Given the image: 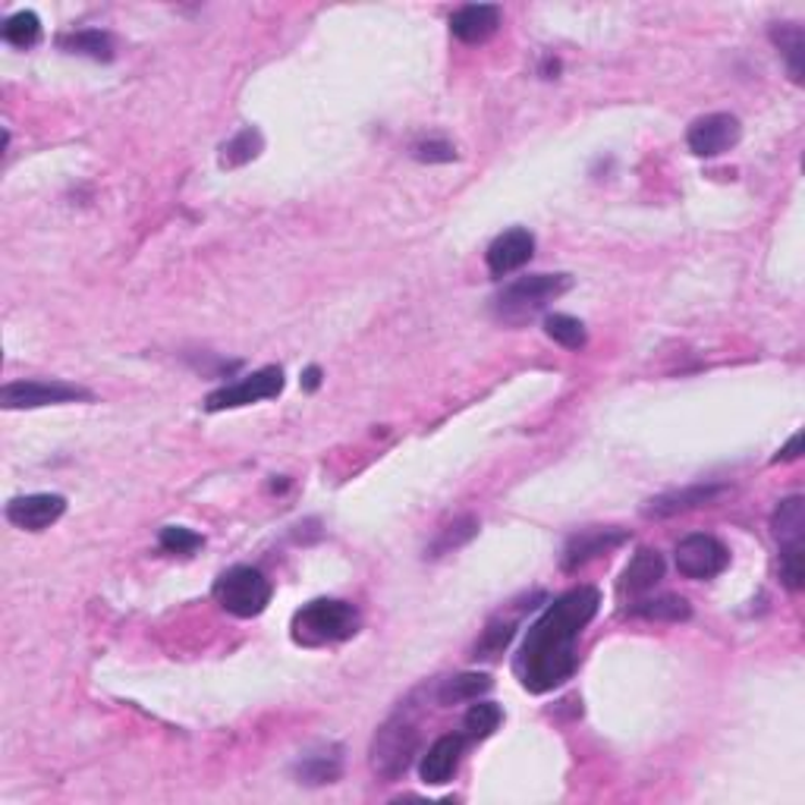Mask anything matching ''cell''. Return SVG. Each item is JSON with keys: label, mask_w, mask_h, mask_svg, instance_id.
I'll list each match as a JSON object with an SVG mask.
<instances>
[{"label": "cell", "mask_w": 805, "mask_h": 805, "mask_svg": "<svg viewBox=\"0 0 805 805\" xmlns=\"http://www.w3.org/2000/svg\"><path fill=\"white\" fill-rule=\"evenodd\" d=\"M261 133L258 130H252L246 126L243 133H236L230 142H223L221 145V167H240V164H249L252 158H258V151H261Z\"/></svg>", "instance_id": "cell-25"}, {"label": "cell", "mask_w": 805, "mask_h": 805, "mask_svg": "<svg viewBox=\"0 0 805 805\" xmlns=\"http://www.w3.org/2000/svg\"><path fill=\"white\" fill-rule=\"evenodd\" d=\"M318 385H321V368H318V365H308L306 375H303V388L315 390Z\"/></svg>", "instance_id": "cell-33"}, {"label": "cell", "mask_w": 805, "mask_h": 805, "mask_svg": "<svg viewBox=\"0 0 805 805\" xmlns=\"http://www.w3.org/2000/svg\"><path fill=\"white\" fill-rule=\"evenodd\" d=\"M630 613H633V617H642V620L680 623V620H690V617H693V608H690V601L680 598V595H661V598H639V601H633Z\"/></svg>", "instance_id": "cell-21"}, {"label": "cell", "mask_w": 805, "mask_h": 805, "mask_svg": "<svg viewBox=\"0 0 805 805\" xmlns=\"http://www.w3.org/2000/svg\"><path fill=\"white\" fill-rule=\"evenodd\" d=\"M215 601L227 613L252 620L271 605V583L255 566H230L215 583Z\"/></svg>", "instance_id": "cell-5"}, {"label": "cell", "mask_w": 805, "mask_h": 805, "mask_svg": "<svg viewBox=\"0 0 805 805\" xmlns=\"http://www.w3.org/2000/svg\"><path fill=\"white\" fill-rule=\"evenodd\" d=\"M730 566V551L715 535L695 532L676 545V570L686 580H715Z\"/></svg>", "instance_id": "cell-8"}, {"label": "cell", "mask_w": 805, "mask_h": 805, "mask_svg": "<svg viewBox=\"0 0 805 805\" xmlns=\"http://www.w3.org/2000/svg\"><path fill=\"white\" fill-rule=\"evenodd\" d=\"M76 400H92V393L66 381H10L0 388L3 410H38L57 403H76Z\"/></svg>", "instance_id": "cell-7"}, {"label": "cell", "mask_w": 805, "mask_h": 805, "mask_svg": "<svg viewBox=\"0 0 805 805\" xmlns=\"http://www.w3.org/2000/svg\"><path fill=\"white\" fill-rule=\"evenodd\" d=\"M623 541H630V532L626 528H601V526H588L583 532H576L566 548H563V570L566 573H576L583 570L585 563H591L595 557L608 554L613 548H620Z\"/></svg>", "instance_id": "cell-10"}, {"label": "cell", "mask_w": 805, "mask_h": 805, "mask_svg": "<svg viewBox=\"0 0 805 805\" xmlns=\"http://www.w3.org/2000/svg\"><path fill=\"white\" fill-rule=\"evenodd\" d=\"M500 721H503L500 705H495V702H478V705H473V708L466 711L463 727H466V736H469V740H488V736L500 727Z\"/></svg>", "instance_id": "cell-27"}, {"label": "cell", "mask_w": 805, "mask_h": 805, "mask_svg": "<svg viewBox=\"0 0 805 805\" xmlns=\"http://www.w3.org/2000/svg\"><path fill=\"white\" fill-rule=\"evenodd\" d=\"M805 545L796 548H780V583L790 591H800L805 585V566H803Z\"/></svg>", "instance_id": "cell-30"}, {"label": "cell", "mask_w": 805, "mask_h": 805, "mask_svg": "<svg viewBox=\"0 0 805 805\" xmlns=\"http://www.w3.org/2000/svg\"><path fill=\"white\" fill-rule=\"evenodd\" d=\"M601 608V591L591 585H580L557 598L548 611L528 626L520 655L513 661V673L526 693L545 695L563 686L580 664L576 642L583 630L595 620Z\"/></svg>", "instance_id": "cell-1"}, {"label": "cell", "mask_w": 805, "mask_h": 805, "mask_svg": "<svg viewBox=\"0 0 805 805\" xmlns=\"http://www.w3.org/2000/svg\"><path fill=\"white\" fill-rule=\"evenodd\" d=\"M516 636V620H491L481 633V639L475 642V661H495L498 655L507 651V645Z\"/></svg>", "instance_id": "cell-23"}, {"label": "cell", "mask_w": 805, "mask_h": 805, "mask_svg": "<svg viewBox=\"0 0 805 805\" xmlns=\"http://www.w3.org/2000/svg\"><path fill=\"white\" fill-rule=\"evenodd\" d=\"M771 532H774L780 548L805 545V500L800 495L780 500L774 516H771Z\"/></svg>", "instance_id": "cell-17"}, {"label": "cell", "mask_w": 805, "mask_h": 805, "mask_svg": "<svg viewBox=\"0 0 805 805\" xmlns=\"http://www.w3.org/2000/svg\"><path fill=\"white\" fill-rule=\"evenodd\" d=\"M418 755V727L406 715H393L390 721L378 727L371 749H368V765L381 780H400Z\"/></svg>", "instance_id": "cell-4"}, {"label": "cell", "mask_w": 805, "mask_h": 805, "mask_svg": "<svg viewBox=\"0 0 805 805\" xmlns=\"http://www.w3.org/2000/svg\"><path fill=\"white\" fill-rule=\"evenodd\" d=\"M723 485H690V488H680V491H667L661 498L648 500L645 503V516L648 520H670V516H680V513H690L698 507H708L721 498Z\"/></svg>", "instance_id": "cell-13"}, {"label": "cell", "mask_w": 805, "mask_h": 805, "mask_svg": "<svg viewBox=\"0 0 805 805\" xmlns=\"http://www.w3.org/2000/svg\"><path fill=\"white\" fill-rule=\"evenodd\" d=\"M418 164H450L456 158V148L444 139H422L410 148Z\"/></svg>", "instance_id": "cell-31"}, {"label": "cell", "mask_w": 805, "mask_h": 805, "mask_svg": "<svg viewBox=\"0 0 805 805\" xmlns=\"http://www.w3.org/2000/svg\"><path fill=\"white\" fill-rule=\"evenodd\" d=\"M500 28L498 3H466L450 16V32L463 45H481Z\"/></svg>", "instance_id": "cell-14"}, {"label": "cell", "mask_w": 805, "mask_h": 805, "mask_svg": "<svg viewBox=\"0 0 805 805\" xmlns=\"http://www.w3.org/2000/svg\"><path fill=\"white\" fill-rule=\"evenodd\" d=\"M771 41L778 45L780 57L786 60L790 80H793V83H803V73H805L803 26H796V23H778V26H771Z\"/></svg>", "instance_id": "cell-18"}, {"label": "cell", "mask_w": 805, "mask_h": 805, "mask_svg": "<svg viewBox=\"0 0 805 805\" xmlns=\"http://www.w3.org/2000/svg\"><path fill=\"white\" fill-rule=\"evenodd\" d=\"M343 774V758L337 746H328L321 752H308L306 758L296 765V778L308 786H321V783H333Z\"/></svg>", "instance_id": "cell-19"}, {"label": "cell", "mask_w": 805, "mask_h": 805, "mask_svg": "<svg viewBox=\"0 0 805 805\" xmlns=\"http://www.w3.org/2000/svg\"><path fill=\"white\" fill-rule=\"evenodd\" d=\"M0 35H3V41L13 45V48H32V45H38V38H41V20H38L32 10H20V13H13V16L3 23Z\"/></svg>", "instance_id": "cell-24"}, {"label": "cell", "mask_w": 805, "mask_h": 805, "mask_svg": "<svg viewBox=\"0 0 805 805\" xmlns=\"http://www.w3.org/2000/svg\"><path fill=\"white\" fill-rule=\"evenodd\" d=\"M158 541H161V548H164L167 554H193V551H198L205 545V538L186 526L161 528V538Z\"/></svg>", "instance_id": "cell-29"}, {"label": "cell", "mask_w": 805, "mask_h": 805, "mask_svg": "<svg viewBox=\"0 0 805 805\" xmlns=\"http://www.w3.org/2000/svg\"><path fill=\"white\" fill-rule=\"evenodd\" d=\"M63 513H66V498L60 495H26V498H13L7 503V520L26 532H45L48 526H54Z\"/></svg>", "instance_id": "cell-12"}, {"label": "cell", "mask_w": 805, "mask_h": 805, "mask_svg": "<svg viewBox=\"0 0 805 805\" xmlns=\"http://www.w3.org/2000/svg\"><path fill=\"white\" fill-rule=\"evenodd\" d=\"M463 736H456V733H447L441 740H435L428 752L422 755V761H418V774L422 780L428 783V786H444L447 780L456 774V768H460V758H463Z\"/></svg>", "instance_id": "cell-15"}, {"label": "cell", "mask_w": 805, "mask_h": 805, "mask_svg": "<svg viewBox=\"0 0 805 805\" xmlns=\"http://www.w3.org/2000/svg\"><path fill=\"white\" fill-rule=\"evenodd\" d=\"M283 390V371L278 365H265L258 371L246 375L243 381L236 385H227V388L208 393L205 400V410L208 413H223V410H240V406H249V403H261V400H271Z\"/></svg>", "instance_id": "cell-6"}, {"label": "cell", "mask_w": 805, "mask_h": 805, "mask_svg": "<svg viewBox=\"0 0 805 805\" xmlns=\"http://www.w3.org/2000/svg\"><path fill=\"white\" fill-rule=\"evenodd\" d=\"M532 255H535V236L528 233L526 227H513V230L500 233L498 240L488 246L485 261H488V271L495 278H507V275L526 268Z\"/></svg>", "instance_id": "cell-11"}, {"label": "cell", "mask_w": 805, "mask_h": 805, "mask_svg": "<svg viewBox=\"0 0 805 805\" xmlns=\"http://www.w3.org/2000/svg\"><path fill=\"white\" fill-rule=\"evenodd\" d=\"M475 532H478V520L475 516H463V520H456L453 526H447L441 532V538L431 545V557H441L447 551H453V548H460V545H466L469 538H475Z\"/></svg>", "instance_id": "cell-28"}, {"label": "cell", "mask_w": 805, "mask_h": 805, "mask_svg": "<svg viewBox=\"0 0 805 805\" xmlns=\"http://www.w3.org/2000/svg\"><path fill=\"white\" fill-rule=\"evenodd\" d=\"M740 136H743V126L733 113H705L690 126L686 145L695 158H718L723 151H730Z\"/></svg>", "instance_id": "cell-9"}, {"label": "cell", "mask_w": 805, "mask_h": 805, "mask_svg": "<svg viewBox=\"0 0 805 805\" xmlns=\"http://www.w3.org/2000/svg\"><path fill=\"white\" fill-rule=\"evenodd\" d=\"M664 580V557L655 548H639L633 560L626 563L620 576V595L623 598H645L655 585Z\"/></svg>", "instance_id": "cell-16"}, {"label": "cell", "mask_w": 805, "mask_h": 805, "mask_svg": "<svg viewBox=\"0 0 805 805\" xmlns=\"http://www.w3.org/2000/svg\"><path fill=\"white\" fill-rule=\"evenodd\" d=\"M495 680L488 673H456L438 686L441 705H460V702H478L485 693H491Z\"/></svg>", "instance_id": "cell-20"}, {"label": "cell", "mask_w": 805, "mask_h": 805, "mask_svg": "<svg viewBox=\"0 0 805 805\" xmlns=\"http://www.w3.org/2000/svg\"><path fill=\"white\" fill-rule=\"evenodd\" d=\"M545 333L560 346H566V350H583L585 340H588L583 321L573 318V315H563V312H554V315L545 318Z\"/></svg>", "instance_id": "cell-26"}, {"label": "cell", "mask_w": 805, "mask_h": 805, "mask_svg": "<svg viewBox=\"0 0 805 805\" xmlns=\"http://www.w3.org/2000/svg\"><path fill=\"white\" fill-rule=\"evenodd\" d=\"M60 45L66 48V51H73V54H83V57H92V60H113V41L108 32H101V28H83V32H73V35H66V38H60Z\"/></svg>", "instance_id": "cell-22"}, {"label": "cell", "mask_w": 805, "mask_h": 805, "mask_svg": "<svg viewBox=\"0 0 805 805\" xmlns=\"http://www.w3.org/2000/svg\"><path fill=\"white\" fill-rule=\"evenodd\" d=\"M573 286L570 275H528L513 280L495 296V312L507 325H523L532 315H538L548 303L560 300Z\"/></svg>", "instance_id": "cell-3"}, {"label": "cell", "mask_w": 805, "mask_h": 805, "mask_svg": "<svg viewBox=\"0 0 805 805\" xmlns=\"http://www.w3.org/2000/svg\"><path fill=\"white\" fill-rule=\"evenodd\" d=\"M800 447H803V435H793V441L780 450L778 456H774V463H790V460H796V456H800Z\"/></svg>", "instance_id": "cell-32"}, {"label": "cell", "mask_w": 805, "mask_h": 805, "mask_svg": "<svg viewBox=\"0 0 805 805\" xmlns=\"http://www.w3.org/2000/svg\"><path fill=\"white\" fill-rule=\"evenodd\" d=\"M359 626L362 617L350 601L318 598V601H308L293 613L290 633H293V642L303 648H325V645L353 639L359 633Z\"/></svg>", "instance_id": "cell-2"}]
</instances>
